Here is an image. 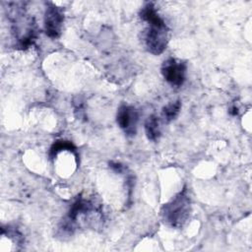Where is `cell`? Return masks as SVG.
<instances>
[{
    "mask_svg": "<svg viewBox=\"0 0 252 252\" xmlns=\"http://www.w3.org/2000/svg\"><path fill=\"white\" fill-rule=\"evenodd\" d=\"M187 64L182 60L170 57L161 66V74L164 80L172 87H181L186 79Z\"/></svg>",
    "mask_w": 252,
    "mask_h": 252,
    "instance_id": "3",
    "label": "cell"
},
{
    "mask_svg": "<svg viewBox=\"0 0 252 252\" xmlns=\"http://www.w3.org/2000/svg\"><path fill=\"white\" fill-rule=\"evenodd\" d=\"M191 214V199L184 187L172 200L161 208L163 221L173 228H181Z\"/></svg>",
    "mask_w": 252,
    "mask_h": 252,
    "instance_id": "2",
    "label": "cell"
},
{
    "mask_svg": "<svg viewBox=\"0 0 252 252\" xmlns=\"http://www.w3.org/2000/svg\"><path fill=\"white\" fill-rule=\"evenodd\" d=\"M145 133L149 141L157 142L160 137L159 122L156 115H151L145 122Z\"/></svg>",
    "mask_w": 252,
    "mask_h": 252,
    "instance_id": "6",
    "label": "cell"
},
{
    "mask_svg": "<svg viewBox=\"0 0 252 252\" xmlns=\"http://www.w3.org/2000/svg\"><path fill=\"white\" fill-rule=\"evenodd\" d=\"M180 108H181L180 100H174V101H171L168 104H166L162 108V111H161V116H162L163 121L166 123H169L172 120H174L177 117V115L179 114Z\"/></svg>",
    "mask_w": 252,
    "mask_h": 252,
    "instance_id": "8",
    "label": "cell"
},
{
    "mask_svg": "<svg viewBox=\"0 0 252 252\" xmlns=\"http://www.w3.org/2000/svg\"><path fill=\"white\" fill-rule=\"evenodd\" d=\"M228 112H229V114L235 116V115L238 114V107H237L235 104H232V105L229 107Z\"/></svg>",
    "mask_w": 252,
    "mask_h": 252,
    "instance_id": "9",
    "label": "cell"
},
{
    "mask_svg": "<svg viewBox=\"0 0 252 252\" xmlns=\"http://www.w3.org/2000/svg\"><path fill=\"white\" fill-rule=\"evenodd\" d=\"M140 18L148 24L143 32V41L147 50L154 55L161 54L167 46L169 30L153 2H147L142 7Z\"/></svg>",
    "mask_w": 252,
    "mask_h": 252,
    "instance_id": "1",
    "label": "cell"
},
{
    "mask_svg": "<svg viewBox=\"0 0 252 252\" xmlns=\"http://www.w3.org/2000/svg\"><path fill=\"white\" fill-rule=\"evenodd\" d=\"M116 121L127 136H135L139 121V113L132 105L121 104L117 110Z\"/></svg>",
    "mask_w": 252,
    "mask_h": 252,
    "instance_id": "5",
    "label": "cell"
},
{
    "mask_svg": "<svg viewBox=\"0 0 252 252\" xmlns=\"http://www.w3.org/2000/svg\"><path fill=\"white\" fill-rule=\"evenodd\" d=\"M64 23L63 9L57 5L48 2L44 12V31L50 38H57L60 36Z\"/></svg>",
    "mask_w": 252,
    "mask_h": 252,
    "instance_id": "4",
    "label": "cell"
},
{
    "mask_svg": "<svg viewBox=\"0 0 252 252\" xmlns=\"http://www.w3.org/2000/svg\"><path fill=\"white\" fill-rule=\"evenodd\" d=\"M62 151H68V152L74 154L76 156V158H78L77 150H76V147L74 146V144L70 141H65V140H58L52 144V146L50 147V150H49V158H56L57 155Z\"/></svg>",
    "mask_w": 252,
    "mask_h": 252,
    "instance_id": "7",
    "label": "cell"
}]
</instances>
